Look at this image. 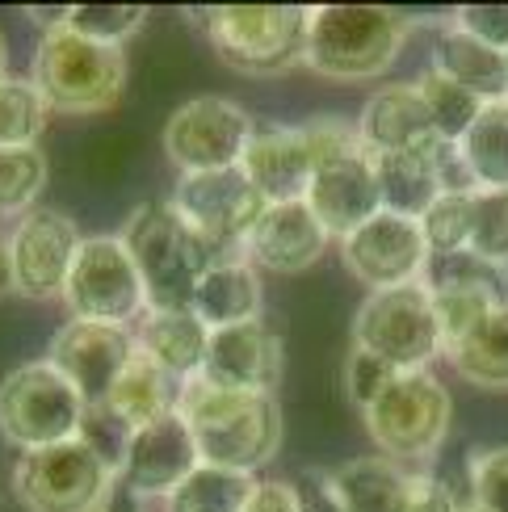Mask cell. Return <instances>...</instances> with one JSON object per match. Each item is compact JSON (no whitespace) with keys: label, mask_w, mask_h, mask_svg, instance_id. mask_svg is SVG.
I'll list each match as a JSON object with an SVG mask.
<instances>
[{"label":"cell","mask_w":508,"mask_h":512,"mask_svg":"<svg viewBox=\"0 0 508 512\" xmlns=\"http://www.w3.org/2000/svg\"><path fill=\"white\" fill-rule=\"evenodd\" d=\"M177 412L198 441L202 466H219V471L257 475L261 466L278 458L286 437L282 408L273 395L227 391L206 378L181 382Z\"/></svg>","instance_id":"cell-1"},{"label":"cell","mask_w":508,"mask_h":512,"mask_svg":"<svg viewBox=\"0 0 508 512\" xmlns=\"http://www.w3.org/2000/svg\"><path fill=\"white\" fill-rule=\"evenodd\" d=\"M412 21L387 5H320L311 9L303 68L328 80H374L404 51Z\"/></svg>","instance_id":"cell-2"},{"label":"cell","mask_w":508,"mask_h":512,"mask_svg":"<svg viewBox=\"0 0 508 512\" xmlns=\"http://www.w3.org/2000/svg\"><path fill=\"white\" fill-rule=\"evenodd\" d=\"M118 240L143 273L147 311H185L198 277L215 261L173 202H147L122 223Z\"/></svg>","instance_id":"cell-3"},{"label":"cell","mask_w":508,"mask_h":512,"mask_svg":"<svg viewBox=\"0 0 508 512\" xmlns=\"http://www.w3.org/2000/svg\"><path fill=\"white\" fill-rule=\"evenodd\" d=\"M30 80L59 114H101L126 89V51L110 42H93L55 21L42 30L34 47Z\"/></svg>","instance_id":"cell-4"},{"label":"cell","mask_w":508,"mask_h":512,"mask_svg":"<svg viewBox=\"0 0 508 512\" xmlns=\"http://www.w3.org/2000/svg\"><path fill=\"white\" fill-rule=\"evenodd\" d=\"M307 5H219L206 13V38L215 55L248 76H278L307 55Z\"/></svg>","instance_id":"cell-5"},{"label":"cell","mask_w":508,"mask_h":512,"mask_svg":"<svg viewBox=\"0 0 508 512\" xmlns=\"http://www.w3.org/2000/svg\"><path fill=\"white\" fill-rule=\"evenodd\" d=\"M362 416L383 458L404 466V462H429L446 445L454 403L437 374L404 370Z\"/></svg>","instance_id":"cell-6"},{"label":"cell","mask_w":508,"mask_h":512,"mask_svg":"<svg viewBox=\"0 0 508 512\" xmlns=\"http://www.w3.org/2000/svg\"><path fill=\"white\" fill-rule=\"evenodd\" d=\"M84 399L47 357L0 378V437L21 454L80 437Z\"/></svg>","instance_id":"cell-7"},{"label":"cell","mask_w":508,"mask_h":512,"mask_svg":"<svg viewBox=\"0 0 508 512\" xmlns=\"http://www.w3.org/2000/svg\"><path fill=\"white\" fill-rule=\"evenodd\" d=\"M353 349L383 357L395 370H429L446 353L429 282L366 294L353 319Z\"/></svg>","instance_id":"cell-8"},{"label":"cell","mask_w":508,"mask_h":512,"mask_svg":"<svg viewBox=\"0 0 508 512\" xmlns=\"http://www.w3.org/2000/svg\"><path fill=\"white\" fill-rule=\"evenodd\" d=\"M114 483L118 471L105 466L80 437L30 450L13 466V496L26 512H97Z\"/></svg>","instance_id":"cell-9"},{"label":"cell","mask_w":508,"mask_h":512,"mask_svg":"<svg viewBox=\"0 0 508 512\" xmlns=\"http://www.w3.org/2000/svg\"><path fill=\"white\" fill-rule=\"evenodd\" d=\"M257 122L240 101L227 97H189L164 122V156L177 164L181 177L223 173L240 168Z\"/></svg>","instance_id":"cell-10"},{"label":"cell","mask_w":508,"mask_h":512,"mask_svg":"<svg viewBox=\"0 0 508 512\" xmlns=\"http://www.w3.org/2000/svg\"><path fill=\"white\" fill-rule=\"evenodd\" d=\"M168 202H173L177 215L194 227V236L210 248L215 261L244 256L252 227H257L261 210L269 206L257 189L248 185V177L240 173V168L181 177Z\"/></svg>","instance_id":"cell-11"},{"label":"cell","mask_w":508,"mask_h":512,"mask_svg":"<svg viewBox=\"0 0 508 512\" xmlns=\"http://www.w3.org/2000/svg\"><path fill=\"white\" fill-rule=\"evenodd\" d=\"M72 319H97V324L131 328L147 315V286L118 236H89L80 244L68 290H63Z\"/></svg>","instance_id":"cell-12"},{"label":"cell","mask_w":508,"mask_h":512,"mask_svg":"<svg viewBox=\"0 0 508 512\" xmlns=\"http://www.w3.org/2000/svg\"><path fill=\"white\" fill-rule=\"evenodd\" d=\"M80 244H84L80 227L63 215V210H51V206L30 210V215L13 227V236L5 244L9 290L30 298V303L63 298Z\"/></svg>","instance_id":"cell-13"},{"label":"cell","mask_w":508,"mask_h":512,"mask_svg":"<svg viewBox=\"0 0 508 512\" xmlns=\"http://www.w3.org/2000/svg\"><path fill=\"white\" fill-rule=\"evenodd\" d=\"M341 256H345V269L370 294L416 286V282H425L433 269V252H429V240H425V231H420V223L391 215V210H378L366 227H357L353 236H345Z\"/></svg>","instance_id":"cell-14"},{"label":"cell","mask_w":508,"mask_h":512,"mask_svg":"<svg viewBox=\"0 0 508 512\" xmlns=\"http://www.w3.org/2000/svg\"><path fill=\"white\" fill-rule=\"evenodd\" d=\"M139 353V336L122 324H97V319H68L55 340L47 361L80 391L84 408L105 403L114 382L126 374V366Z\"/></svg>","instance_id":"cell-15"},{"label":"cell","mask_w":508,"mask_h":512,"mask_svg":"<svg viewBox=\"0 0 508 512\" xmlns=\"http://www.w3.org/2000/svg\"><path fill=\"white\" fill-rule=\"evenodd\" d=\"M286 370V345L265 319L236 328H219L210 332V349L202 361L206 382L227 391H248V395H273Z\"/></svg>","instance_id":"cell-16"},{"label":"cell","mask_w":508,"mask_h":512,"mask_svg":"<svg viewBox=\"0 0 508 512\" xmlns=\"http://www.w3.org/2000/svg\"><path fill=\"white\" fill-rule=\"evenodd\" d=\"M240 173L257 194L278 206V202H303L307 189L320 173V152H315L311 126H257L248 152L240 160Z\"/></svg>","instance_id":"cell-17"},{"label":"cell","mask_w":508,"mask_h":512,"mask_svg":"<svg viewBox=\"0 0 508 512\" xmlns=\"http://www.w3.org/2000/svg\"><path fill=\"white\" fill-rule=\"evenodd\" d=\"M198 466H202L198 441L189 433L185 416L173 412L131 437V450H126L118 479L126 492H135L139 500H164L168 492H177Z\"/></svg>","instance_id":"cell-18"},{"label":"cell","mask_w":508,"mask_h":512,"mask_svg":"<svg viewBox=\"0 0 508 512\" xmlns=\"http://www.w3.org/2000/svg\"><path fill=\"white\" fill-rule=\"evenodd\" d=\"M303 202L311 206V215L324 223L328 236H341V240L353 236L357 227H366L378 210H383L374 160L362 152V147L324 160Z\"/></svg>","instance_id":"cell-19"},{"label":"cell","mask_w":508,"mask_h":512,"mask_svg":"<svg viewBox=\"0 0 508 512\" xmlns=\"http://www.w3.org/2000/svg\"><path fill=\"white\" fill-rule=\"evenodd\" d=\"M374 160V173H378V194H383V210L391 215H404V219H425V210L454 189L450 168L458 173V160H454V147L446 143H433V147H416V152H395V156H370ZM458 185L467 189L458 173Z\"/></svg>","instance_id":"cell-20"},{"label":"cell","mask_w":508,"mask_h":512,"mask_svg":"<svg viewBox=\"0 0 508 512\" xmlns=\"http://www.w3.org/2000/svg\"><path fill=\"white\" fill-rule=\"evenodd\" d=\"M328 244H332V236L324 231V223L311 215L307 202H278V206L261 210L244 256L252 265L273 269V273H303L328 252Z\"/></svg>","instance_id":"cell-21"},{"label":"cell","mask_w":508,"mask_h":512,"mask_svg":"<svg viewBox=\"0 0 508 512\" xmlns=\"http://www.w3.org/2000/svg\"><path fill=\"white\" fill-rule=\"evenodd\" d=\"M357 143H362L366 156H395V152H416V147H433L437 131L416 84H387L383 93H374L366 101V110L357 114Z\"/></svg>","instance_id":"cell-22"},{"label":"cell","mask_w":508,"mask_h":512,"mask_svg":"<svg viewBox=\"0 0 508 512\" xmlns=\"http://www.w3.org/2000/svg\"><path fill=\"white\" fill-rule=\"evenodd\" d=\"M261 307H265L261 273L248 256L210 261L194 286V298H189V311H194L210 332L252 324V319H261Z\"/></svg>","instance_id":"cell-23"},{"label":"cell","mask_w":508,"mask_h":512,"mask_svg":"<svg viewBox=\"0 0 508 512\" xmlns=\"http://www.w3.org/2000/svg\"><path fill=\"white\" fill-rule=\"evenodd\" d=\"M328 479L345 512H408L416 471L383 454H370L341 462L336 471H328Z\"/></svg>","instance_id":"cell-24"},{"label":"cell","mask_w":508,"mask_h":512,"mask_svg":"<svg viewBox=\"0 0 508 512\" xmlns=\"http://www.w3.org/2000/svg\"><path fill=\"white\" fill-rule=\"evenodd\" d=\"M135 336H139V349L177 382H189L202 374V361L210 349V328L189 307L185 311H147L139 319Z\"/></svg>","instance_id":"cell-25"},{"label":"cell","mask_w":508,"mask_h":512,"mask_svg":"<svg viewBox=\"0 0 508 512\" xmlns=\"http://www.w3.org/2000/svg\"><path fill=\"white\" fill-rule=\"evenodd\" d=\"M433 68L441 76H450L454 84H462L467 93H475L483 105L508 101V59L458 26H446L437 34Z\"/></svg>","instance_id":"cell-26"},{"label":"cell","mask_w":508,"mask_h":512,"mask_svg":"<svg viewBox=\"0 0 508 512\" xmlns=\"http://www.w3.org/2000/svg\"><path fill=\"white\" fill-rule=\"evenodd\" d=\"M177 399H181V382L168 374V370H160L156 361L139 349L135 361L126 366V374L114 382L110 399H105V408H110L114 416H122L139 433V429H147V424L173 416L177 412Z\"/></svg>","instance_id":"cell-27"},{"label":"cell","mask_w":508,"mask_h":512,"mask_svg":"<svg viewBox=\"0 0 508 512\" xmlns=\"http://www.w3.org/2000/svg\"><path fill=\"white\" fill-rule=\"evenodd\" d=\"M467 189H508V101L483 105V114L454 147Z\"/></svg>","instance_id":"cell-28"},{"label":"cell","mask_w":508,"mask_h":512,"mask_svg":"<svg viewBox=\"0 0 508 512\" xmlns=\"http://www.w3.org/2000/svg\"><path fill=\"white\" fill-rule=\"evenodd\" d=\"M454 370L483 391H508V303L496 307L483 324L446 353Z\"/></svg>","instance_id":"cell-29"},{"label":"cell","mask_w":508,"mask_h":512,"mask_svg":"<svg viewBox=\"0 0 508 512\" xmlns=\"http://www.w3.org/2000/svg\"><path fill=\"white\" fill-rule=\"evenodd\" d=\"M257 479L219 466H198L177 492L164 496V512H244Z\"/></svg>","instance_id":"cell-30"},{"label":"cell","mask_w":508,"mask_h":512,"mask_svg":"<svg viewBox=\"0 0 508 512\" xmlns=\"http://www.w3.org/2000/svg\"><path fill=\"white\" fill-rule=\"evenodd\" d=\"M420 97L429 105V118H433V131H437V143L446 147H458L462 135L475 126V118L483 114V101L475 93H467L462 84H454L450 76H441L437 68H429L425 76L416 80Z\"/></svg>","instance_id":"cell-31"},{"label":"cell","mask_w":508,"mask_h":512,"mask_svg":"<svg viewBox=\"0 0 508 512\" xmlns=\"http://www.w3.org/2000/svg\"><path fill=\"white\" fill-rule=\"evenodd\" d=\"M51 105L38 93V84L26 76L0 80V147H38L47 131Z\"/></svg>","instance_id":"cell-32"},{"label":"cell","mask_w":508,"mask_h":512,"mask_svg":"<svg viewBox=\"0 0 508 512\" xmlns=\"http://www.w3.org/2000/svg\"><path fill=\"white\" fill-rule=\"evenodd\" d=\"M47 181L51 164L42 147H0V215H30Z\"/></svg>","instance_id":"cell-33"},{"label":"cell","mask_w":508,"mask_h":512,"mask_svg":"<svg viewBox=\"0 0 508 512\" xmlns=\"http://www.w3.org/2000/svg\"><path fill=\"white\" fill-rule=\"evenodd\" d=\"M471 202H475V189H446L420 219V231L429 240L433 261H446V256L467 252L471 240Z\"/></svg>","instance_id":"cell-34"},{"label":"cell","mask_w":508,"mask_h":512,"mask_svg":"<svg viewBox=\"0 0 508 512\" xmlns=\"http://www.w3.org/2000/svg\"><path fill=\"white\" fill-rule=\"evenodd\" d=\"M467 256L508 269V189H475Z\"/></svg>","instance_id":"cell-35"},{"label":"cell","mask_w":508,"mask_h":512,"mask_svg":"<svg viewBox=\"0 0 508 512\" xmlns=\"http://www.w3.org/2000/svg\"><path fill=\"white\" fill-rule=\"evenodd\" d=\"M63 26L93 38V42H110V47H122L126 38H135L147 21L143 5H72L63 9Z\"/></svg>","instance_id":"cell-36"},{"label":"cell","mask_w":508,"mask_h":512,"mask_svg":"<svg viewBox=\"0 0 508 512\" xmlns=\"http://www.w3.org/2000/svg\"><path fill=\"white\" fill-rule=\"evenodd\" d=\"M131 437L135 429L126 424L122 416H114L105 403H93V408H84V420H80V441L89 445V450L105 462L114 466L122 475V462H126V450H131Z\"/></svg>","instance_id":"cell-37"},{"label":"cell","mask_w":508,"mask_h":512,"mask_svg":"<svg viewBox=\"0 0 508 512\" xmlns=\"http://www.w3.org/2000/svg\"><path fill=\"white\" fill-rule=\"evenodd\" d=\"M471 475V504L483 512H508V445L475 450L467 458Z\"/></svg>","instance_id":"cell-38"},{"label":"cell","mask_w":508,"mask_h":512,"mask_svg":"<svg viewBox=\"0 0 508 512\" xmlns=\"http://www.w3.org/2000/svg\"><path fill=\"white\" fill-rule=\"evenodd\" d=\"M399 374H404V370H395L391 361L374 357V353H366V349H353L349 361H345V391H349V399L357 403V408L366 412L370 403L383 395Z\"/></svg>","instance_id":"cell-39"},{"label":"cell","mask_w":508,"mask_h":512,"mask_svg":"<svg viewBox=\"0 0 508 512\" xmlns=\"http://www.w3.org/2000/svg\"><path fill=\"white\" fill-rule=\"evenodd\" d=\"M454 26L479 42H488L492 51L508 55V5H462L454 13Z\"/></svg>","instance_id":"cell-40"},{"label":"cell","mask_w":508,"mask_h":512,"mask_svg":"<svg viewBox=\"0 0 508 512\" xmlns=\"http://www.w3.org/2000/svg\"><path fill=\"white\" fill-rule=\"evenodd\" d=\"M294 496H299V512H345L324 471H303L294 479Z\"/></svg>","instance_id":"cell-41"},{"label":"cell","mask_w":508,"mask_h":512,"mask_svg":"<svg viewBox=\"0 0 508 512\" xmlns=\"http://www.w3.org/2000/svg\"><path fill=\"white\" fill-rule=\"evenodd\" d=\"M408 512H462V504L454 500V492L433 475H416L412 479V504Z\"/></svg>","instance_id":"cell-42"},{"label":"cell","mask_w":508,"mask_h":512,"mask_svg":"<svg viewBox=\"0 0 508 512\" xmlns=\"http://www.w3.org/2000/svg\"><path fill=\"white\" fill-rule=\"evenodd\" d=\"M244 512H299V496H294V483L282 479H265L252 487V496L244 504Z\"/></svg>","instance_id":"cell-43"},{"label":"cell","mask_w":508,"mask_h":512,"mask_svg":"<svg viewBox=\"0 0 508 512\" xmlns=\"http://www.w3.org/2000/svg\"><path fill=\"white\" fill-rule=\"evenodd\" d=\"M97 512H147V500H139L135 492H126L122 487V479L114 483V492L101 500V508Z\"/></svg>","instance_id":"cell-44"},{"label":"cell","mask_w":508,"mask_h":512,"mask_svg":"<svg viewBox=\"0 0 508 512\" xmlns=\"http://www.w3.org/2000/svg\"><path fill=\"white\" fill-rule=\"evenodd\" d=\"M5 59H9V47H5V34H0V80L9 76V72H5Z\"/></svg>","instance_id":"cell-45"},{"label":"cell","mask_w":508,"mask_h":512,"mask_svg":"<svg viewBox=\"0 0 508 512\" xmlns=\"http://www.w3.org/2000/svg\"><path fill=\"white\" fill-rule=\"evenodd\" d=\"M9 282V273H5V240H0V286Z\"/></svg>","instance_id":"cell-46"},{"label":"cell","mask_w":508,"mask_h":512,"mask_svg":"<svg viewBox=\"0 0 508 512\" xmlns=\"http://www.w3.org/2000/svg\"><path fill=\"white\" fill-rule=\"evenodd\" d=\"M462 512H483V508H475V504H462Z\"/></svg>","instance_id":"cell-47"},{"label":"cell","mask_w":508,"mask_h":512,"mask_svg":"<svg viewBox=\"0 0 508 512\" xmlns=\"http://www.w3.org/2000/svg\"><path fill=\"white\" fill-rule=\"evenodd\" d=\"M504 59H508V55H504Z\"/></svg>","instance_id":"cell-48"}]
</instances>
